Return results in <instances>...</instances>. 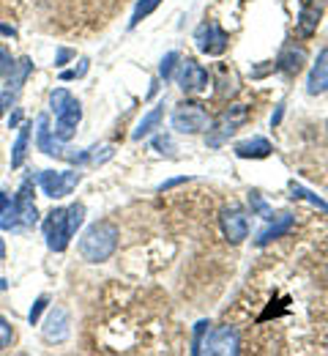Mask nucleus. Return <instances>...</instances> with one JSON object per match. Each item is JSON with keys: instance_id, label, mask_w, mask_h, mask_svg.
<instances>
[{"instance_id": "12", "label": "nucleus", "mask_w": 328, "mask_h": 356, "mask_svg": "<svg viewBox=\"0 0 328 356\" xmlns=\"http://www.w3.org/2000/svg\"><path fill=\"white\" fill-rule=\"evenodd\" d=\"M42 334H44L47 343H63V340H69V334H71L69 310L66 307H52L47 321H44V326H42Z\"/></svg>"}, {"instance_id": "8", "label": "nucleus", "mask_w": 328, "mask_h": 356, "mask_svg": "<svg viewBox=\"0 0 328 356\" xmlns=\"http://www.w3.org/2000/svg\"><path fill=\"white\" fill-rule=\"evenodd\" d=\"M219 225H222V233L227 238V244H241L243 238H249V217L241 206H230L219 214Z\"/></svg>"}, {"instance_id": "35", "label": "nucleus", "mask_w": 328, "mask_h": 356, "mask_svg": "<svg viewBox=\"0 0 328 356\" xmlns=\"http://www.w3.org/2000/svg\"><path fill=\"white\" fill-rule=\"evenodd\" d=\"M14 69V58H11V52L8 49H3L0 47V77H8V72Z\"/></svg>"}, {"instance_id": "29", "label": "nucleus", "mask_w": 328, "mask_h": 356, "mask_svg": "<svg viewBox=\"0 0 328 356\" xmlns=\"http://www.w3.org/2000/svg\"><path fill=\"white\" fill-rule=\"evenodd\" d=\"M88 66H91V60H88V58H83L77 69H63V72H60V80H63V83H69V80H80V77H85V74H88Z\"/></svg>"}, {"instance_id": "42", "label": "nucleus", "mask_w": 328, "mask_h": 356, "mask_svg": "<svg viewBox=\"0 0 328 356\" xmlns=\"http://www.w3.org/2000/svg\"><path fill=\"white\" fill-rule=\"evenodd\" d=\"M0 258H6V241L0 238Z\"/></svg>"}, {"instance_id": "15", "label": "nucleus", "mask_w": 328, "mask_h": 356, "mask_svg": "<svg viewBox=\"0 0 328 356\" xmlns=\"http://www.w3.org/2000/svg\"><path fill=\"white\" fill-rule=\"evenodd\" d=\"M304 63H307V49L301 44H284V49L277 58V69L287 77H295L304 69Z\"/></svg>"}, {"instance_id": "22", "label": "nucleus", "mask_w": 328, "mask_h": 356, "mask_svg": "<svg viewBox=\"0 0 328 356\" xmlns=\"http://www.w3.org/2000/svg\"><path fill=\"white\" fill-rule=\"evenodd\" d=\"M290 197L293 200H307L309 206H315V209H320V211H326L328 214V203L323 197H318L315 192H309V189H304L301 184H290Z\"/></svg>"}, {"instance_id": "3", "label": "nucleus", "mask_w": 328, "mask_h": 356, "mask_svg": "<svg viewBox=\"0 0 328 356\" xmlns=\"http://www.w3.org/2000/svg\"><path fill=\"white\" fill-rule=\"evenodd\" d=\"M211 121H214V118L208 115V110H205L200 102H181V104L173 110V118H170L173 129H175L178 134L208 132Z\"/></svg>"}, {"instance_id": "23", "label": "nucleus", "mask_w": 328, "mask_h": 356, "mask_svg": "<svg viewBox=\"0 0 328 356\" xmlns=\"http://www.w3.org/2000/svg\"><path fill=\"white\" fill-rule=\"evenodd\" d=\"M85 222V206L83 203H71L69 209H66V230H69V236L74 238V233L83 227Z\"/></svg>"}, {"instance_id": "33", "label": "nucleus", "mask_w": 328, "mask_h": 356, "mask_svg": "<svg viewBox=\"0 0 328 356\" xmlns=\"http://www.w3.org/2000/svg\"><path fill=\"white\" fill-rule=\"evenodd\" d=\"M153 148H156L159 154H167V156H173V151H175V143H173V137H170V134H156V137H153Z\"/></svg>"}, {"instance_id": "41", "label": "nucleus", "mask_w": 328, "mask_h": 356, "mask_svg": "<svg viewBox=\"0 0 328 356\" xmlns=\"http://www.w3.org/2000/svg\"><path fill=\"white\" fill-rule=\"evenodd\" d=\"M8 203H11V197H8V192H0V217H3V211L8 209Z\"/></svg>"}, {"instance_id": "19", "label": "nucleus", "mask_w": 328, "mask_h": 356, "mask_svg": "<svg viewBox=\"0 0 328 356\" xmlns=\"http://www.w3.org/2000/svg\"><path fill=\"white\" fill-rule=\"evenodd\" d=\"M31 124H22L19 127V134L14 140V148H11V170H19L28 159V145H31Z\"/></svg>"}, {"instance_id": "39", "label": "nucleus", "mask_w": 328, "mask_h": 356, "mask_svg": "<svg viewBox=\"0 0 328 356\" xmlns=\"http://www.w3.org/2000/svg\"><path fill=\"white\" fill-rule=\"evenodd\" d=\"M19 121H22V110H14L8 118V127H19Z\"/></svg>"}, {"instance_id": "13", "label": "nucleus", "mask_w": 328, "mask_h": 356, "mask_svg": "<svg viewBox=\"0 0 328 356\" xmlns=\"http://www.w3.org/2000/svg\"><path fill=\"white\" fill-rule=\"evenodd\" d=\"M328 90V47L318 52V60L312 63V72L307 77V93L309 96H320Z\"/></svg>"}, {"instance_id": "40", "label": "nucleus", "mask_w": 328, "mask_h": 356, "mask_svg": "<svg viewBox=\"0 0 328 356\" xmlns=\"http://www.w3.org/2000/svg\"><path fill=\"white\" fill-rule=\"evenodd\" d=\"M0 33H3V36H8V39H17V31H14L11 25H3V22H0Z\"/></svg>"}, {"instance_id": "21", "label": "nucleus", "mask_w": 328, "mask_h": 356, "mask_svg": "<svg viewBox=\"0 0 328 356\" xmlns=\"http://www.w3.org/2000/svg\"><path fill=\"white\" fill-rule=\"evenodd\" d=\"M162 118H164V104H162V107H153V110H150L148 115H142V121L137 124V129L132 132V140H142V137L153 134L156 129H159Z\"/></svg>"}, {"instance_id": "30", "label": "nucleus", "mask_w": 328, "mask_h": 356, "mask_svg": "<svg viewBox=\"0 0 328 356\" xmlns=\"http://www.w3.org/2000/svg\"><path fill=\"white\" fill-rule=\"evenodd\" d=\"M11 343H14V326L0 315V351L11 348Z\"/></svg>"}, {"instance_id": "17", "label": "nucleus", "mask_w": 328, "mask_h": 356, "mask_svg": "<svg viewBox=\"0 0 328 356\" xmlns=\"http://www.w3.org/2000/svg\"><path fill=\"white\" fill-rule=\"evenodd\" d=\"M271 154H274V145L268 137H249V140H241L235 145L238 159H268Z\"/></svg>"}, {"instance_id": "4", "label": "nucleus", "mask_w": 328, "mask_h": 356, "mask_svg": "<svg viewBox=\"0 0 328 356\" xmlns=\"http://www.w3.org/2000/svg\"><path fill=\"white\" fill-rule=\"evenodd\" d=\"M238 351H241V334L233 326L208 329V334L202 340V348H200V354L208 356H235Z\"/></svg>"}, {"instance_id": "2", "label": "nucleus", "mask_w": 328, "mask_h": 356, "mask_svg": "<svg viewBox=\"0 0 328 356\" xmlns=\"http://www.w3.org/2000/svg\"><path fill=\"white\" fill-rule=\"evenodd\" d=\"M246 118H249V107H246V104L225 107V110L219 113V118L211 121V127H208V132H205V145H208V148H222V145L241 129V124H243Z\"/></svg>"}, {"instance_id": "7", "label": "nucleus", "mask_w": 328, "mask_h": 356, "mask_svg": "<svg viewBox=\"0 0 328 356\" xmlns=\"http://www.w3.org/2000/svg\"><path fill=\"white\" fill-rule=\"evenodd\" d=\"M175 80H178V88L184 90V93H200V90L208 88L211 74H208V69H205L202 63H197V60H191V58H187V60L181 58Z\"/></svg>"}, {"instance_id": "28", "label": "nucleus", "mask_w": 328, "mask_h": 356, "mask_svg": "<svg viewBox=\"0 0 328 356\" xmlns=\"http://www.w3.org/2000/svg\"><path fill=\"white\" fill-rule=\"evenodd\" d=\"M208 329H211V321L208 318H202V321L194 323V340H191V354L194 356H200V348H202V340H205Z\"/></svg>"}, {"instance_id": "38", "label": "nucleus", "mask_w": 328, "mask_h": 356, "mask_svg": "<svg viewBox=\"0 0 328 356\" xmlns=\"http://www.w3.org/2000/svg\"><path fill=\"white\" fill-rule=\"evenodd\" d=\"M282 115H284V104H277V110H274V115H271V127H279Z\"/></svg>"}, {"instance_id": "34", "label": "nucleus", "mask_w": 328, "mask_h": 356, "mask_svg": "<svg viewBox=\"0 0 328 356\" xmlns=\"http://www.w3.org/2000/svg\"><path fill=\"white\" fill-rule=\"evenodd\" d=\"M14 102H17V90L6 88L0 93V118L6 115V110H11L14 107Z\"/></svg>"}, {"instance_id": "32", "label": "nucleus", "mask_w": 328, "mask_h": 356, "mask_svg": "<svg viewBox=\"0 0 328 356\" xmlns=\"http://www.w3.org/2000/svg\"><path fill=\"white\" fill-rule=\"evenodd\" d=\"M115 156V148L112 145H104V148H91V165H104V162H110Z\"/></svg>"}, {"instance_id": "24", "label": "nucleus", "mask_w": 328, "mask_h": 356, "mask_svg": "<svg viewBox=\"0 0 328 356\" xmlns=\"http://www.w3.org/2000/svg\"><path fill=\"white\" fill-rule=\"evenodd\" d=\"M178 63H181V52L178 49H173V52H167L164 58H162V63H159V80H173L175 77V72H178Z\"/></svg>"}, {"instance_id": "36", "label": "nucleus", "mask_w": 328, "mask_h": 356, "mask_svg": "<svg viewBox=\"0 0 328 356\" xmlns=\"http://www.w3.org/2000/svg\"><path fill=\"white\" fill-rule=\"evenodd\" d=\"M71 58H74V49H66V47H60V49H58V55H55V66H58V69H63V66H66Z\"/></svg>"}, {"instance_id": "27", "label": "nucleus", "mask_w": 328, "mask_h": 356, "mask_svg": "<svg viewBox=\"0 0 328 356\" xmlns=\"http://www.w3.org/2000/svg\"><path fill=\"white\" fill-rule=\"evenodd\" d=\"M71 99H74V96H71L66 88H55L52 90V96H49V110L58 115V113H63V110L69 107V102H71Z\"/></svg>"}, {"instance_id": "11", "label": "nucleus", "mask_w": 328, "mask_h": 356, "mask_svg": "<svg viewBox=\"0 0 328 356\" xmlns=\"http://www.w3.org/2000/svg\"><path fill=\"white\" fill-rule=\"evenodd\" d=\"M80 121H83V104H80L77 99H71V102H69V107H66L63 113H58V115H55V129H52L55 140L69 143V140L77 134Z\"/></svg>"}, {"instance_id": "20", "label": "nucleus", "mask_w": 328, "mask_h": 356, "mask_svg": "<svg viewBox=\"0 0 328 356\" xmlns=\"http://www.w3.org/2000/svg\"><path fill=\"white\" fill-rule=\"evenodd\" d=\"M31 74H33V60H31V58H19V60H14V69H11L8 77H6V88L19 90Z\"/></svg>"}, {"instance_id": "6", "label": "nucleus", "mask_w": 328, "mask_h": 356, "mask_svg": "<svg viewBox=\"0 0 328 356\" xmlns=\"http://www.w3.org/2000/svg\"><path fill=\"white\" fill-rule=\"evenodd\" d=\"M194 42H197V49L202 55H225L227 47H230V36L222 31L219 22H202L197 31H194Z\"/></svg>"}, {"instance_id": "26", "label": "nucleus", "mask_w": 328, "mask_h": 356, "mask_svg": "<svg viewBox=\"0 0 328 356\" xmlns=\"http://www.w3.org/2000/svg\"><path fill=\"white\" fill-rule=\"evenodd\" d=\"M249 206H252V211H254V214H260L263 220H268V222L274 220V211H271V206L263 200V195H260L257 189H252V192H249Z\"/></svg>"}, {"instance_id": "9", "label": "nucleus", "mask_w": 328, "mask_h": 356, "mask_svg": "<svg viewBox=\"0 0 328 356\" xmlns=\"http://www.w3.org/2000/svg\"><path fill=\"white\" fill-rule=\"evenodd\" d=\"M44 238L52 252H63L71 241L69 230H66V209H52L44 220Z\"/></svg>"}, {"instance_id": "16", "label": "nucleus", "mask_w": 328, "mask_h": 356, "mask_svg": "<svg viewBox=\"0 0 328 356\" xmlns=\"http://www.w3.org/2000/svg\"><path fill=\"white\" fill-rule=\"evenodd\" d=\"M320 17H323V8L318 3H304L301 6V14H298V22H295V33L301 39H312L318 33Z\"/></svg>"}, {"instance_id": "25", "label": "nucleus", "mask_w": 328, "mask_h": 356, "mask_svg": "<svg viewBox=\"0 0 328 356\" xmlns=\"http://www.w3.org/2000/svg\"><path fill=\"white\" fill-rule=\"evenodd\" d=\"M159 3H162V0H140L137 8H135V14H132V19H129V28H137L142 19H148V17L159 8Z\"/></svg>"}, {"instance_id": "31", "label": "nucleus", "mask_w": 328, "mask_h": 356, "mask_svg": "<svg viewBox=\"0 0 328 356\" xmlns=\"http://www.w3.org/2000/svg\"><path fill=\"white\" fill-rule=\"evenodd\" d=\"M49 307V296L47 293H42L36 302H33V307H31V315H28V321H31V326H36L39 323V318H42V312Z\"/></svg>"}, {"instance_id": "1", "label": "nucleus", "mask_w": 328, "mask_h": 356, "mask_svg": "<svg viewBox=\"0 0 328 356\" xmlns=\"http://www.w3.org/2000/svg\"><path fill=\"white\" fill-rule=\"evenodd\" d=\"M118 250V227L107 220L94 222L80 238V255L88 264H104Z\"/></svg>"}, {"instance_id": "18", "label": "nucleus", "mask_w": 328, "mask_h": 356, "mask_svg": "<svg viewBox=\"0 0 328 356\" xmlns=\"http://www.w3.org/2000/svg\"><path fill=\"white\" fill-rule=\"evenodd\" d=\"M293 225H295V217L293 214H279V217H274L271 220V225L257 236V247H268L271 241H277V238H282V236H287L290 230H293Z\"/></svg>"}, {"instance_id": "10", "label": "nucleus", "mask_w": 328, "mask_h": 356, "mask_svg": "<svg viewBox=\"0 0 328 356\" xmlns=\"http://www.w3.org/2000/svg\"><path fill=\"white\" fill-rule=\"evenodd\" d=\"M14 209H17V222L19 227H33L39 222V209L33 200V178H25L17 197H14Z\"/></svg>"}, {"instance_id": "5", "label": "nucleus", "mask_w": 328, "mask_h": 356, "mask_svg": "<svg viewBox=\"0 0 328 356\" xmlns=\"http://www.w3.org/2000/svg\"><path fill=\"white\" fill-rule=\"evenodd\" d=\"M80 178H83V173L74 170V168H71V170H63V173H58V170H42V173H39V186L44 189L47 197L58 200V197L71 195V192L77 189Z\"/></svg>"}, {"instance_id": "37", "label": "nucleus", "mask_w": 328, "mask_h": 356, "mask_svg": "<svg viewBox=\"0 0 328 356\" xmlns=\"http://www.w3.org/2000/svg\"><path fill=\"white\" fill-rule=\"evenodd\" d=\"M189 178L181 176V178H170V181H164L162 186H159V192H167V189H173V186H178V184H187Z\"/></svg>"}, {"instance_id": "14", "label": "nucleus", "mask_w": 328, "mask_h": 356, "mask_svg": "<svg viewBox=\"0 0 328 356\" xmlns=\"http://www.w3.org/2000/svg\"><path fill=\"white\" fill-rule=\"evenodd\" d=\"M36 148L47 156H60V159L66 154L60 140H55V134L49 129V115H39V121H36Z\"/></svg>"}]
</instances>
